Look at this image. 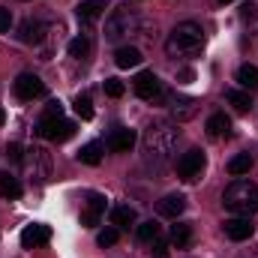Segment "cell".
Wrapping results in <instances>:
<instances>
[{"instance_id":"38","label":"cell","mask_w":258,"mask_h":258,"mask_svg":"<svg viewBox=\"0 0 258 258\" xmlns=\"http://www.w3.org/2000/svg\"><path fill=\"white\" fill-rule=\"evenodd\" d=\"M192 78H195L192 69H183V72H180V81H192Z\"/></svg>"},{"instance_id":"14","label":"cell","mask_w":258,"mask_h":258,"mask_svg":"<svg viewBox=\"0 0 258 258\" xmlns=\"http://www.w3.org/2000/svg\"><path fill=\"white\" fill-rule=\"evenodd\" d=\"M132 147H135V129H126V126L111 129V135H108V150H114V153H129Z\"/></svg>"},{"instance_id":"39","label":"cell","mask_w":258,"mask_h":258,"mask_svg":"<svg viewBox=\"0 0 258 258\" xmlns=\"http://www.w3.org/2000/svg\"><path fill=\"white\" fill-rule=\"evenodd\" d=\"M3 120H6V111H3V108H0V126H3Z\"/></svg>"},{"instance_id":"23","label":"cell","mask_w":258,"mask_h":258,"mask_svg":"<svg viewBox=\"0 0 258 258\" xmlns=\"http://www.w3.org/2000/svg\"><path fill=\"white\" fill-rule=\"evenodd\" d=\"M0 195H3V198H21V183H18V177H12L9 171L0 174Z\"/></svg>"},{"instance_id":"15","label":"cell","mask_w":258,"mask_h":258,"mask_svg":"<svg viewBox=\"0 0 258 258\" xmlns=\"http://www.w3.org/2000/svg\"><path fill=\"white\" fill-rule=\"evenodd\" d=\"M204 129H207L210 138H228V135H231V117H225L222 111H216V114L207 117Z\"/></svg>"},{"instance_id":"7","label":"cell","mask_w":258,"mask_h":258,"mask_svg":"<svg viewBox=\"0 0 258 258\" xmlns=\"http://www.w3.org/2000/svg\"><path fill=\"white\" fill-rule=\"evenodd\" d=\"M42 93H45V84H42L39 75H33V72H21V75L15 78V96H18V99L30 102V99H39Z\"/></svg>"},{"instance_id":"9","label":"cell","mask_w":258,"mask_h":258,"mask_svg":"<svg viewBox=\"0 0 258 258\" xmlns=\"http://www.w3.org/2000/svg\"><path fill=\"white\" fill-rule=\"evenodd\" d=\"M255 234V222L252 216H234V219H225V237L240 243V240H249Z\"/></svg>"},{"instance_id":"34","label":"cell","mask_w":258,"mask_h":258,"mask_svg":"<svg viewBox=\"0 0 258 258\" xmlns=\"http://www.w3.org/2000/svg\"><path fill=\"white\" fill-rule=\"evenodd\" d=\"M6 159H9V162H21V159H24L21 144H9V147H6Z\"/></svg>"},{"instance_id":"10","label":"cell","mask_w":258,"mask_h":258,"mask_svg":"<svg viewBox=\"0 0 258 258\" xmlns=\"http://www.w3.org/2000/svg\"><path fill=\"white\" fill-rule=\"evenodd\" d=\"M18 36H21V42H27V45H42L45 36H48V24H42V21H36V18H27V21H21Z\"/></svg>"},{"instance_id":"12","label":"cell","mask_w":258,"mask_h":258,"mask_svg":"<svg viewBox=\"0 0 258 258\" xmlns=\"http://www.w3.org/2000/svg\"><path fill=\"white\" fill-rule=\"evenodd\" d=\"M186 210V198L177 192L171 195H162L159 201H156V213L159 216H165V219H180V213Z\"/></svg>"},{"instance_id":"29","label":"cell","mask_w":258,"mask_h":258,"mask_svg":"<svg viewBox=\"0 0 258 258\" xmlns=\"http://www.w3.org/2000/svg\"><path fill=\"white\" fill-rule=\"evenodd\" d=\"M117 237H120V231H117V228H105V231H99L96 243L105 249V246H114V243H117Z\"/></svg>"},{"instance_id":"22","label":"cell","mask_w":258,"mask_h":258,"mask_svg":"<svg viewBox=\"0 0 258 258\" xmlns=\"http://www.w3.org/2000/svg\"><path fill=\"white\" fill-rule=\"evenodd\" d=\"M99 159H102V147L96 141H90L78 150V162H84V165H99Z\"/></svg>"},{"instance_id":"31","label":"cell","mask_w":258,"mask_h":258,"mask_svg":"<svg viewBox=\"0 0 258 258\" xmlns=\"http://www.w3.org/2000/svg\"><path fill=\"white\" fill-rule=\"evenodd\" d=\"M72 135H75V123H72V120H60V129H57L54 141H69Z\"/></svg>"},{"instance_id":"8","label":"cell","mask_w":258,"mask_h":258,"mask_svg":"<svg viewBox=\"0 0 258 258\" xmlns=\"http://www.w3.org/2000/svg\"><path fill=\"white\" fill-rule=\"evenodd\" d=\"M132 87H135V96H141V99H147V102L162 99V84H159V78H156L153 72H138L135 81H132Z\"/></svg>"},{"instance_id":"27","label":"cell","mask_w":258,"mask_h":258,"mask_svg":"<svg viewBox=\"0 0 258 258\" xmlns=\"http://www.w3.org/2000/svg\"><path fill=\"white\" fill-rule=\"evenodd\" d=\"M75 114H78L81 120H90V117H93V102H90V96H87V93L75 96Z\"/></svg>"},{"instance_id":"41","label":"cell","mask_w":258,"mask_h":258,"mask_svg":"<svg viewBox=\"0 0 258 258\" xmlns=\"http://www.w3.org/2000/svg\"><path fill=\"white\" fill-rule=\"evenodd\" d=\"M219 3H231V0H219Z\"/></svg>"},{"instance_id":"19","label":"cell","mask_w":258,"mask_h":258,"mask_svg":"<svg viewBox=\"0 0 258 258\" xmlns=\"http://www.w3.org/2000/svg\"><path fill=\"white\" fill-rule=\"evenodd\" d=\"M171 243H174L177 249H189V246H192V225H189V222H177V225L171 228Z\"/></svg>"},{"instance_id":"30","label":"cell","mask_w":258,"mask_h":258,"mask_svg":"<svg viewBox=\"0 0 258 258\" xmlns=\"http://www.w3.org/2000/svg\"><path fill=\"white\" fill-rule=\"evenodd\" d=\"M123 90H126V87H123V81H117V78H105V93H108L111 99H120V96H123Z\"/></svg>"},{"instance_id":"35","label":"cell","mask_w":258,"mask_h":258,"mask_svg":"<svg viewBox=\"0 0 258 258\" xmlns=\"http://www.w3.org/2000/svg\"><path fill=\"white\" fill-rule=\"evenodd\" d=\"M9 27H12V12L0 6V33H9Z\"/></svg>"},{"instance_id":"40","label":"cell","mask_w":258,"mask_h":258,"mask_svg":"<svg viewBox=\"0 0 258 258\" xmlns=\"http://www.w3.org/2000/svg\"><path fill=\"white\" fill-rule=\"evenodd\" d=\"M243 258H258V249H252V252H249V255H243Z\"/></svg>"},{"instance_id":"25","label":"cell","mask_w":258,"mask_h":258,"mask_svg":"<svg viewBox=\"0 0 258 258\" xmlns=\"http://www.w3.org/2000/svg\"><path fill=\"white\" fill-rule=\"evenodd\" d=\"M249 168H252V156H249V153H237V156L228 162V174H234V177L249 174Z\"/></svg>"},{"instance_id":"28","label":"cell","mask_w":258,"mask_h":258,"mask_svg":"<svg viewBox=\"0 0 258 258\" xmlns=\"http://www.w3.org/2000/svg\"><path fill=\"white\" fill-rule=\"evenodd\" d=\"M138 240H141V243L159 240V225H156V222H141V225H138Z\"/></svg>"},{"instance_id":"37","label":"cell","mask_w":258,"mask_h":258,"mask_svg":"<svg viewBox=\"0 0 258 258\" xmlns=\"http://www.w3.org/2000/svg\"><path fill=\"white\" fill-rule=\"evenodd\" d=\"M153 252H156V258H168V246L162 240H153Z\"/></svg>"},{"instance_id":"26","label":"cell","mask_w":258,"mask_h":258,"mask_svg":"<svg viewBox=\"0 0 258 258\" xmlns=\"http://www.w3.org/2000/svg\"><path fill=\"white\" fill-rule=\"evenodd\" d=\"M225 99H228L237 111H249V108H252V99H249V93H246V90H228V93H225Z\"/></svg>"},{"instance_id":"33","label":"cell","mask_w":258,"mask_h":258,"mask_svg":"<svg viewBox=\"0 0 258 258\" xmlns=\"http://www.w3.org/2000/svg\"><path fill=\"white\" fill-rule=\"evenodd\" d=\"M87 207L96 210V213H105V198H102L99 192H90L87 195Z\"/></svg>"},{"instance_id":"13","label":"cell","mask_w":258,"mask_h":258,"mask_svg":"<svg viewBox=\"0 0 258 258\" xmlns=\"http://www.w3.org/2000/svg\"><path fill=\"white\" fill-rule=\"evenodd\" d=\"M198 99L192 96H174L171 99V117L177 120V123H186V120H192L195 114H198Z\"/></svg>"},{"instance_id":"5","label":"cell","mask_w":258,"mask_h":258,"mask_svg":"<svg viewBox=\"0 0 258 258\" xmlns=\"http://www.w3.org/2000/svg\"><path fill=\"white\" fill-rule=\"evenodd\" d=\"M21 165H24L27 177H30V180H36V183H45V180L51 177V168H54L51 153H48L45 147H30V150L24 153Z\"/></svg>"},{"instance_id":"18","label":"cell","mask_w":258,"mask_h":258,"mask_svg":"<svg viewBox=\"0 0 258 258\" xmlns=\"http://www.w3.org/2000/svg\"><path fill=\"white\" fill-rule=\"evenodd\" d=\"M114 63L120 66V69H132V66L141 63V51L132 48V45H120V48L114 51Z\"/></svg>"},{"instance_id":"6","label":"cell","mask_w":258,"mask_h":258,"mask_svg":"<svg viewBox=\"0 0 258 258\" xmlns=\"http://www.w3.org/2000/svg\"><path fill=\"white\" fill-rule=\"evenodd\" d=\"M204 165H207V159H204L201 150H186V153L177 159V177H180L183 183H195V180L201 177Z\"/></svg>"},{"instance_id":"3","label":"cell","mask_w":258,"mask_h":258,"mask_svg":"<svg viewBox=\"0 0 258 258\" xmlns=\"http://www.w3.org/2000/svg\"><path fill=\"white\" fill-rule=\"evenodd\" d=\"M222 204H225V210H231L237 216H252V213H258V186L252 180H234L225 186Z\"/></svg>"},{"instance_id":"11","label":"cell","mask_w":258,"mask_h":258,"mask_svg":"<svg viewBox=\"0 0 258 258\" xmlns=\"http://www.w3.org/2000/svg\"><path fill=\"white\" fill-rule=\"evenodd\" d=\"M48 240H51V228L42 225V222L27 225V228L21 231V246H24V249H39V246H45Z\"/></svg>"},{"instance_id":"1","label":"cell","mask_w":258,"mask_h":258,"mask_svg":"<svg viewBox=\"0 0 258 258\" xmlns=\"http://www.w3.org/2000/svg\"><path fill=\"white\" fill-rule=\"evenodd\" d=\"M177 138H180V129L168 120H156L144 129V138H141V150H144V159L153 162V165H162L171 159L174 147H177Z\"/></svg>"},{"instance_id":"16","label":"cell","mask_w":258,"mask_h":258,"mask_svg":"<svg viewBox=\"0 0 258 258\" xmlns=\"http://www.w3.org/2000/svg\"><path fill=\"white\" fill-rule=\"evenodd\" d=\"M105 9H108V0H81L75 12H78V18H81V21H87V24H90V21H96Z\"/></svg>"},{"instance_id":"4","label":"cell","mask_w":258,"mask_h":258,"mask_svg":"<svg viewBox=\"0 0 258 258\" xmlns=\"http://www.w3.org/2000/svg\"><path fill=\"white\" fill-rule=\"evenodd\" d=\"M138 27H141V21H138L135 9L120 6V9H114V12L108 15V21H105V39H108V42H120V39H126L132 33H138Z\"/></svg>"},{"instance_id":"2","label":"cell","mask_w":258,"mask_h":258,"mask_svg":"<svg viewBox=\"0 0 258 258\" xmlns=\"http://www.w3.org/2000/svg\"><path fill=\"white\" fill-rule=\"evenodd\" d=\"M201 48H204V30L195 21H180L165 42V51L171 57H192Z\"/></svg>"},{"instance_id":"36","label":"cell","mask_w":258,"mask_h":258,"mask_svg":"<svg viewBox=\"0 0 258 258\" xmlns=\"http://www.w3.org/2000/svg\"><path fill=\"white\" fill-rule=\"evenodd\" d=\"M45 114H51V117H60V114H63V105H60V99H51V102L45 105Z\"/></svg>"},{"instance_id":"20","label":"cell","mask_w":258,"mask_h":258,"mask_svg":"<svg viewBox=\"0 0 258 258\" xmlns=\"http://www.w3.org/2000/svg\"><path fill=\"white\" fill-rule=\"evenodd\" d=\"M60 120H63V117L42 114V117H39V123H36V135H39V138H51V141H54V135H57V129H60Z\"/></svg>"},{"instance_id":"21","label":"cell","mask_w":258,"mask_h":258,"mask_svg":"<svg viewBox=\"0 0 258 258\" xmlns=\"http://www.w3.org/2000/svg\"><path fill=\"white\" fill-rule=\"evenodd\" d=\"M237 81H240V87H246V90H255V87H258V66L243 63L240 69H237Z\"/></svg>"},{"instance_id":"32","label":"cell","mask_w":258,"mask_h":258,"mask_svg":"<svg viewBox=\"0 0 258 258\" xmlns=\"http://www.w3.org/2000/svg\"><path fill=\"white\" fill-rule=\"evenodd\" d=\"M99 216H102V213L84 207V210H81V225H84V228H93V225H99Z\"/></svg>"},{"instance_id":"17","label":"cell","mask_w":258,"mask_h":258,"mask_svg":"<svg viewBox=\"0 0 258 258\" xmlns=\"http://www.w3.org/2000/svg\"><path fill=\"white\" fill-rule=\"evenodd\" d=\"M135 219H138L135 207H129V204H114L111 207V225L114 228H129V225H135Z\"/></svg>"},{"instance_id":"24","label":"cell","mask_w":258,"mask_h":258,"mask_svg":"<svg viewBox=\"0 0 258 258\" xmlns=\"http://www.w3.org/2000/svg\"><path fill=\"white\" fill-rule=\"evenodd\" d=\"M66 48H69V54H72L75 60H87V57H90V39H87V36H75Z\"/></svg>"}]
</instances>
